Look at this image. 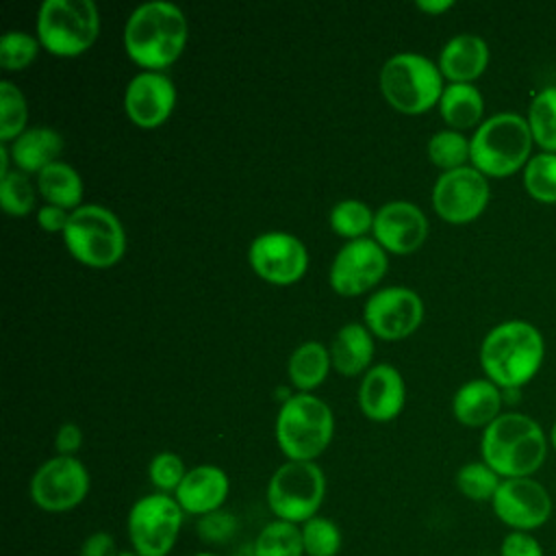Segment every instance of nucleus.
Returning <instances> with one entry per match:
<instances>
[{
	"label": "nucleus",
	"mask_w": 556,
	"mask_h": 556,
	"mask_svg": "<svg viewBox=\"0 0 556 556\" xmlns=\"http://www.w3.org/2000/svg\"><path fill=\"white\" fill-rule=\"evenodd\" d=\"M237 528H239L237 517L232 513L224 510V508L200 517L198 523H195L198 536L206 545H224V543H228L237 534Z\"/></svg>",
	"instance_id": "nucleus-39"
},
{
	"label": "nucleus",
	"mask_w": 556,
	"mask_h": 556,
	"mask_svg": "<svg viewBox=\"0 0 556 556\" xmlns=\"http://www.w3.org/2000/svg\"><path fill=\"white\" fill-rule=\"evenodd\" d=\"M100 33V15L93 0H43L37 13V39L56 56L87 52Z\"/></svg>",
	"instance_id": "nucleus-9"
},
{
	"label": "nucleus",
	"mask_w": 556,
	"mask_h": 556,
	"mask_svg": "<svg viewBox=\"0 0 556 556\" xmlns=\"http://www.w3.org/2000/svg\"><path fill=\"white\" fill-rule=\"evenodd\" d=\"M67 252L83 265L106 269L126 252V230L119 217L102 204H80L63 230Z\"/></svg>",
	"instance_id": "nucleus-7"
},
{
	"label": "nucleus",
	"mask_w": 556,
	"mask_h": 556,
	"mask_svg": "<svg viewBox=\"0 0 556 556\" xmlns=\"http://www.w3.org/2000/svg\"><path fill=\"white\" fill-rule=\"evenodd\" d=\"M115 552H117V545L113 534L98 530L85 536V541L80 543L78 556H115Z\"/></svg>",
	"instance_id": "nucleus-42"
},
{
	"label": "nucleus",
	"mask_w": 556,
	"mask_h": 556,
	"mask_svg": "<svg viewBox=\"0 0 556 556\" xmlns=\"http://www.w3.org/2000/svg\"><path fill=\"white\" fill-rule=\"evenodd\" d=\"M176 87L163 72L143 70L130 78L124 91V109L128 119L139 128L161 126L174 111Z\"/></svg>",
	"instance_id": "nucleus-17"
},
{
	"label": "nucleus",
	"mask_w": 556,
	"mask_h": 556,
	"mask_svg": "<svg viewBox=\"0 0 556 556\" xmlns=\"http://www.w3.org/2000/svg\"><path fill=\"white\" fill-rule=\"evenodd\" d=\"M70 213L72 211H67V208H61V206H54V204H43L37 211V224L46 232H61L63 235V230L67 226V219H70Z\"/></svg>",
	"instance_id": "nucleus-43"
},
{
	"label": "nucleus",
	"mask_w": 556,
	"mask_h": 556,
	"mask_svg": "<svg viewBox=\"0 0 556 556\" xmlns=\"http://www.w3.org/2000/svg\"><path fill=\"white\" fill-rule=\"evenodd\" d=\"M439 111L445 124L454 130L482 124L484 98L473 83H447L443 87Z\"/></svg>",
	"instance_id": "nucleus-25"
},
{
	"label": "nucleus",
	"mask_w": 556,
	"mask_h": 556,
	"mask_svg": "<svg viewBox=\"0 0 556 556\" xmlns=\"http://www.w3.org/2000/svg\"><path fill=\"white\" fill-rule=\"evenodd\" d=\"M39 39L26 30H7L0 39V65L9 72L28 67L39 54Z\"/></svg>",
	"instance_id": "nucleus-37"
},
{
	"label": "nucleus",
	"mask_w": 556,
	"mask_h": 556,
	"mask_svg": "<svg viewBox=\"0 0 556 556\" xmlns=\"http://www.w3.org/2000/svg\"><path fill=\"white\" fill-rule=\"evenodd\" d=\"M389 258L376 239L361 237L343 243L332 258L328 280L339 295H358L387 274Z\"/></svg>",
	"instance_id": "nucleus-16"
},
{
	"label": "nucleus",
	"mask_w": 556,
	"mask_h": 556,
	"mask_svg": "<svg viewBox=\"0 0 556 556\" xmlns=\"http://www.w3.org/2000/svg\"><path fill=\"white\" fill-rule=\"evenodd\" d=\"M248 258L258 278L278 287L298 282L308 267L306 245L285 230H267L254 237Z\"/></svg>",
	"instance_id": "nucleus-15"
},
{
	"label": "nucleus",
	"mask_w": 556,
	"mask_h": 556,
	"mask_svg": "<svg viewBox=\"0 0 556 556\" xmlns=\"http://www.w3.org/2000/svg\"><path fill=\"white\" fill-rule=\"evenodd\" d=\"M326 497V476L315 460H285L269 476L265 500L274 519L295 526L313 519Z\"/></svg>",
	"instance_id": "nucleus-8"
},
{
	"label": "nucleus",
	"mask_w": 556,
	"mask_h": 556,
	"mask_svg": "<svg viewBox=\"0 0 556 556\" xmlns=\"http://www.w3.org/2000/svg\"><path fill=\"white\" fill-rule=\"evenodd\" d=\"M526 119L534 143L541 146L543 152L556 154V85L534 93Z\"/></svg>",
	"instance_id": "nucleus-29"
},
{
	"label": "nucleus",
	"mask_w": 556,
	"mask_h": 556,
	"mask_svg": "<svg viewBox=\"0 0 556 556\" xmlns=\"http://www.w3.org/2000/svg\"><path fill=\"white\" fill-rule=\"evenodd\" d=\"M493 515L517 532H532L552 517V495L534 478H504L491 500Z\"/></svg>",
	"instance_id": "nucleus-14"
},
{
	"label": "nucleus",
	"mask_w": 556,
	"mask_h": 556,
	"mask_svg": "<svg viewBox=\"0 0 556 556\" xmlns=\"http://www.w3.org/2000/svg\"><path fill=\"white\" fill-rule=\"evenodd\" d=\"M363 319L371 334L387 341H397L419 328L424 319V302L419 293L408 287H382L367 298Z\"/></svg>",
	"instance_id": "nucleus-13"
},
{
	"label": "nucleus",
	"mask_w": 556,
	"mask_h": 556,
	"mask_svg": "<svg viewBox=\"0 0 556 556\" xmlns=\"http://www.w3.org/2000/svg\"><path fill=\"white\" fill-rule=\"evenodd\" d=\"M252 556H304L300 526L271 519L254 536Z\"/></svg>",
	"instance_id": "nucleus-28"
},
{
	"label": "nucleus",
	"mask_w": 556,
	"mask_h": 556,
	"mask_svg": "<svg viewBox=\"0 0 556 556\" xmlns=\"http://www.w3.org/2000/svg\"><path fill=\"white\" fill-rule=\"evenodd\" d=\"M330 365V350L324 343L304 341L291 352L287 374L291 384L300 389V393H311L326 380Z\"/></svg>",
	"instance_id": "nucleus-26"
},
{
	"label": "nucleus",
	"mask_w": 556,
	"mask_h": 556,
	"mask_svg": "<svg viewBox=\"0 0 556 556\" xmlns=\"http://www.w3.org/2000/svg\"><path fill=\"white\" fill-rule=\"evenodd\" d=\"M454 482L463 497H467L471 502H489L491 504L502 478L484 460H471V463H465L456 471Z\"/></svg>",
	"instance_id": "nucleus-33"
},
{
	"label": "nucleus",
	"mask_w": 556,
	"mask_h": 556,
	"mask_svg": "<svg viewBox=\"0 0 556 556\" xmlns=\"http://www.w3.org/2000/svg\"><path fill=\"white\" fill-rule=\"evenodd\" d=\"M371 232L384 252L410 254L428 237V217L408 200H391L376 211Z\"/></svg>",
	"instance_id": "nucleus-18"
},
{
	"label": "nucleus",
	"mask_w": 556,
	"mask_h": 556,
	"mask_svg": "<svg viewBox=\"0 0 556 556\" xmlns=\"http://www.w3.org/2000/svg\"><path fill=\"white\" fill-rule=\"evenodd\" d=\"M549 443H552V447L556 450V421H554V426H552V430H549Z\"/></svg>",
	"instance_id": "nucleus-48"
},
{
	"label": "nucleus",
	"mask_w": 556,
	"mask_h": 556,
	"mask_svg": "<svg viewBox=\"0 0 556 556\" xmlns=\"http://www.w3.org/2000/svg\"><path fill=\"white\" fill-rule=\"evenodd\" d=\"M545 343L536 326L508 319L493 326L480 345V365L500 389H521L541 369Z\"/></svg>",
	"instance_id": "nucleus-2"
},
{
	"label": "nucleus",
	"mask_w": 556,
	"mask_h": 556,
	"mask_svg": "<svg viewBox=\"0 0 556 556\" xmlns=\"http://www.w3.org/2000/svg\"><path fill=\"white\" fill-rule=\"evenodd\" d=\"M274 432L287 460H315L332 441L334 415L321 397L293 393L280 404Z\"/></svg>",
	"instance_id": "nucleus-5"
},
{
	"label": "nucleus",
	"mask_w": 556,
	"mask_h": 556,
	"mask_svg": "<svg viewBox=\"0 0 556 556\" xmlns=\"http://www.w3.org/2000/svg\"><path fill=\"white\" fill-rule=\"evenodd\" d=\"M502 397H504V402L515 404L521 397V389H502Z\"/></svg>",
	"instance_id": "nucleus-46"
},
{
	"label": "nucleus",
	"mask_w": 556,
	"mask_h": 556,
	"mask_svg": "<svg viewBox=\"0 0 556 556\" xmlns=\"http://www.w3.org/2000/svg\"><path fill=\"white\" fill-rule=\"evenodd\" d=\"M426 152L432 165L441 167L443 172H450L467 165L471 148H469V139L460 130L445 128V130H437L428 139Z\"/></svg>",
	"instance_id": "nucleus-30"
},
{
	"label": "nucleus",
	"mask_w": 556,
	"mask_h": 556,
	"mask_svg": "<svg viewBox=\"0 0 556 556\" xmlns=\"http://www.w3.org/2000/svg\"><path fill=\"white\" fill-rule=\"evenodd\" d=\"M187 471L189 469L185 467L182 458L176 452H159L156 456H152V460L148 465L150 484L159 493H169V495L176 493V489L180 486Z\"/></svg>",
	"instance_id": "nucleus-38"
},
{
	"label": "nucleus",
	"mask_w": 556,
	"mask_h": 556,
	"mask_svg": "<svg viewBox=\"0 0 556 556\" xmlns=\"http://www.w3.org/2000/svg\"><path fill=\"white\" fill-rule=\"evenodd\" d=\"M497 556H545V552L532 532L508 530L500 543Z\"/></svg>",
	"instance_id": "nucleus-40"
},
{
	"label": "nucleus",
	"mask_w": 556,
	"mask_h": 556,
	"mask_svg": "<svg viewBox=\"0 0 556 556\" xmlns=\"http://www.w3.org/2000/svg\"><path fill=\"white\" fill-rule=\"evenodd\" d=\"M482 460L504 478H532L547 456V437L536 419L523 413H502L480 439Z\"/></svg>",
	"instance_id": "nucleus-3"
},
{
	"label": "nucleus",
	"mask_w": 556,
	"mask_h": 556,
	"mask_svg": "<svg viewBox=\"0 0 556 556\" xmlns=\"http://www.w3.org/2000/svg\"><path fill=\"white\" fill-rule=\"evenodd\" d=\"M358 408L361 413L371 421H391L395 419L406 400V387L402 374L389 365L378 363L371 365L361 384H358Z\"/></svg>",
	"instance_id": "nucleus-19"
},
{
	"label": "nucleus",
	"mask_w": 556,
	"mask_h": 556,
	"mask_svg": "<svg viewBox=\"0 0 556 556\" xmlns=\"http://www.w3.org/2000/svg\"><path fill=\"white\" fill-rule=\"evenodd\" d=\"M437 65L450 83H471L489 65V46L476 33H458L445 41Z\"/></svg>",
	"instance_id": "nucleus-21"
},
{
	"label": "nucleus",
	"mask_w": 556,
	"mask_h": 556,
	"mask_svg": "<svg viewBox=\"0 0 556 556\" xmlns=\"http://www.w3.org/2000/svg\"><path fill=\"white\" fill-rule=\"evenodd\" d=\"M491 198L489 180L473 165L439 174L432 187V206L450 224H467L482 215Z\"/></svg>",
	"instance_id": "nucleus-12"
},
{
	"label": "nucleus",
	"mask_w": 556,
	"mask_h": 556,
	"mask_svg": "<svg viewBox=\"0 0 556 556\" xmlns=\"http://www.w3.org/2000/svg\"><path fill=\"white\" fill-rule=\"evenodd\" d=\"M115 556H139L135 549H117Z\"/></svg>",
	"instance_id": "nucleus-47"
},
{
	"label": "nucleus",
	"mask_w": 556,
	"mask_h": 556,
	"mask_svg": "<svg viewBox=\"0 0 556 556\" xmlns=\"http://www.w3.org/2000/svg\"><path fill=\"white\" fill-rule=\"evenodd\" d=\"M532 132L528 119L513 111L495 113L476 128L469 139V163L486 178H506L523 169L532 152Z\"/></svg>",
	"instance_id": "nucleus-4"
},
{
	"label": "nucleus",
	"mask_w": 556,
	"mask_h": 556,
	"mask_svg": "<svg viewBox=\"0 0 556 556\" xmlns=\"http://www.w3.org/2000/svg\"><path fill=\"white\" fill-rule=\"evenodd\" d=\"M28 104L17 85L2 78L0 80V141L11 143L17 135L26 130Z\"/></svg>",
	"instance_id": "nucleus-32"
},
{
	"label": "nucleus",
	"mask_w": 556,
	"mask_h": 556,
	"mask_svg": "<svg viewBox=\"0 0 556 556\" xmlns=\"http://www.w3.org/2000/svg\"><path fill=\"white\" fill-rule=\"evenodd\" d=\"M83 445V430L74 421H65L59 426L54 437V447L59 456H74Z\"/></svg>",
	"instance_id": "nucleus-41"
},
{
	"label": "nucleus",
	"mask_w": 556,
	"mask_h": 556,
	"mask_svg": "<svg viewBox=\"0 0 556 556\" xmlns=\"http://www.w3.org/2000/svg\"><path fill=\"white\" fill-rule=\"evenodd\" d=\"M454 2L452 0H417V9L426 11V13H443L447 9H452Z\"/></svg>",
	"instance_id": "nucleus-44"
},
{
	"label": "nucleus",
	"mask_w": 556,
	"mask_h": 556,
	"mask_svg": "<svg viewBox=\"0 0 556 556\" xmlns=\"http://www.w3.org/2000/svg\"><path fill=\"white\" fill-rule=\"evenodd\" d=\"M37 191L48 204L74 211L83 202V178L70 163L54 161L37 174Z\"/></svg>",
	"instance_id": "nucleus-27"
},
{
	"label": "nucleus",
	"mask_w": 556,
	"mask_h": 556,
	"mask_svg": "<svg viewBox=\"0 0 556 556\" xmlns=\"http://www.w3.org/2000/svg\"><path fill=\"white\" fill-rule=\"evenodd\" d=\"M523 187L539 202H556V154H532L523 167Z\"/></svg>",
	"instance_id": "nucleus-34"
},
{
	"label": "nucleus",
	"mask_w": 556,
	"mask_h": 556,
	"mask_svg": "<svg viewBox=\"0 0 556 556\" xmlns=\"http://www.w3.org/2000/svg\"><path fill=\"white\" fill-rule=\"evenodd\" d=\"M304 556H337L343 545L341 528L324 515H315L300 526Z\"/></svg>",
	"instance_id": "nucleus-35"
},
{
	"label": "nucleus",
	"mask_w": 556,
	"mask_h": 556,
	"mask_svg": "<svg viewBox=\"0 0 556 556\" xmlns=\"http://www.w3.org/2000/svg\"><path fill=\"white\" fill-rule=\"evenodd\" d=\"M91 478L76 456H52L43 460L28 482L30 502L43 513H70L89 495Z\"/></svg>",
	"instance_id": "nucleus-11"
},
{
	"label": "nucleus",
	"mask_w": 556,
	"mask_h": 556,
	"mask_svg": "<svg viewBox=\"0 0 556 556\" xmlns=\"http://www.w3.org/2000/svg\"><path fill=\"white\" fill-rule=\"evenodd\" d=\"M0 202L7 215H28L35 206V187L28 174L20 169H9L4 176H0Z\"/></svg>",
	"instance_id": "nucleus-36"
},
{
	"label": "nucleus",
	"mask_w": 556,
	"mask_h": 556,
	"mask_svg": "<svg viewBox=\"0 0 556 556\" xmlns=\"http://www.w3.org/2000/svg\"><path fill=\"white\" fill-rule=\"evenodd\" d=\"M189 24L180 7L167 0H148L132 9L124 26L128 56L152 72L172 65L185 50Z\"/></svg>",
	"instance_id": "nucleus-1"
},
{
	"label": "nucleus",
	"mask_w": 556,
	"mask_h": 556,
	"mask_svg": "<svg viewBox=\"0 0 556 556\" xmlns=\"http://www.w3.org/2000/svg\"><path fill=\"white\" fill-rule=\"evenodd\" d=\"M502 389L489 378H473L460 384L452 397L454 417L469 428H486L502 413Z\"/></svg>",
	"instance_id": "nucleus-22"
},
{
	"label": "nucleus",
	"mask_w": 556,
	"mask_h": 556,
	"mask_svg": "<svg viewBox=\"0 0 556 556\" xmlns=\"http://www.w3.org/2000/svg\"><path fill=\"white\" fill-rule=\"evenodd\" d=\"M9 159H11L9 146L0 143V176H4L9 172Z\"/></svg>",
	"instance_id": "nucleus-45"
},
{
	"label": "nucleus",
	"mask_w": 556,
	"mask_h": 556,
	"mask_svg": "<svg viewBox=\"0 0 556 556\" xmlns=\"http://www.w3.org/2000/svg\"><path fill=\"white\" fill-rule=\"evenodd\" d=\"M185 510L169 493H148L132 502L126 515L130 549L139 556H169L178 543Z\"/></svg>",
	"instance_id": "nucleus-10"
},
{
	"label": "nucleus",
	"mask_w": 556,
	"mask_h": 556,
	"mask_svg": "<svg viewBox=\"0 0 556 556\" xmlns=\"http://www.w3.org/2000/svg\"><path fill=\"white\" fill-rule=\"evenodd\" d=\"M374 215L376 213H371V208L365 202L356 198H348L337 202L330 208L328 222L339 237H345L348 241H352V239L365 237V232L374 228Z\"/></svg>",
	"instance_id": "nucleus-31"
},
{
	"label": "nucleus",
	"mask_w": 556,
	"mask_h": 556,
	"mask_svg": "<svg viewBox=\"0 0 556 556\" xmlns=\"http://www.w3.org/2000/svg\"><path fill=\"white\" fill-rule=\"evenodd\" d=\"M378 85L382 98L406 115H417L439 104L445 87L439 65L419 52L389 56L378 74Z\"/></svg>",
	"instance_id": "nucleus-6"
},
{
	"label": "nucleus",
	"mask_w": 556,
	"mask_h": 556,
	"mask_svg": "<svg viewBox=\"0 0 556 556\" xmlns=\"http://www.w3.org/2000/svg\"><path fill=\"white\" fill-rule=\"evenodd\" d=\"M191 556H219V554L208 552V549H202V552H195V554H191Z\"/></svg>",
	"instance_id": "nucleus-49"
},
{
	"label": "nucleus",
	"mask_w": 556,
	"mask_h": 556,
	"mask_svg": "<svg viewBox=\"0 0 556 556\" xmlns=\"http://www.w3.org/2000/svg\"><path fill=\"white\" fill-rule=\"evenodd\" d=\"M230 493V480L226 471L217 465H195L187 471L180 486L176 489L174 497L191 517H204L224 508Z\"/></svg>",
	"instance_id": "nucleus-20"
},
{
	"label": "nucleus",
	"mask_w": 556,
	"mask_h": 556,
	"mask_svg": "<svg viewBox=\"0 0 556 556\" xmlns=\"http://www.w3.org/2000/svg\"><path fill=\"white\" fill-rule=\"evenodd\" d=\"M332 367L343 376H358L369 369L374 358V337L365 324H343L330 343Z\"/></svg>",
	"instance_id": "nucleus-24"
},
{
	"label": "nucleus",
	"mask_w": 556,
	"mask_h": 556,
	"mask_svg": "<svg viewBox=\"0 0 556 556\" xmlns=\"http://www.w3.org/2000/svg\"><path fill=\"white\" fill-rule=\"evenodd\" d=\"M63 146L65 141L59 130L50 126H33L9 143V152L15 169L24 174H39L41 169L59 161Z\"/></svg>",
	"instance_id": "nucleus-23"
}]
</instances>
